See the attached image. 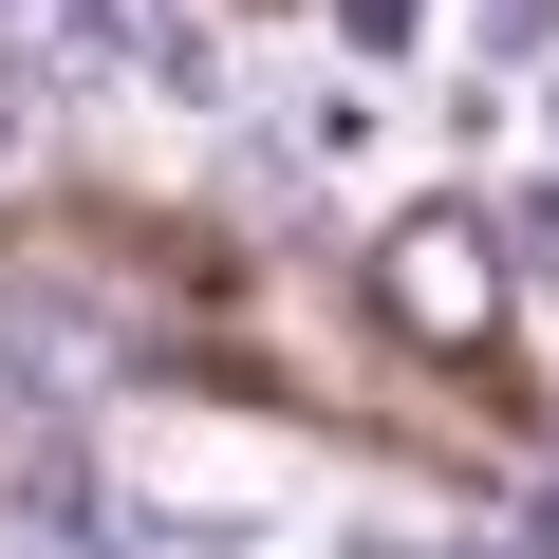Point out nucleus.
I'll return each instance as SVG.
<instances>
[{"label": "nucleus", "mask_w": 559, "mask_h": 559, "mask_svg": "<svg viewBox=\"0 0 559 559\" xmlns=\"http://www.w3.org/2000/svg\"><path fill=\"white\" fill-rule=\"evenodd\" d=\"M373 318H392L411 355H503V224H485V205H392Z\"/></svg>", "instance_id": "obj_1"}, {"label": "nucleus", "mask_w": 559, "mask_h": 559, "mask_svg": "<svg viewBox=\"0 0 559 559\" xmlns=\"http://www.w3.org/2000/svg\"><path fill=\"white\" fill-rule=\"evenodd\" d=\"M280 150H299V168H355V150H373V94H355V75H318V94H299V131H280Z\"/></svg>", "instance_id": "obj_2"}, {"label": "nucleus", "mask_w": 559, "mask_h": 559, "mask_svg": "<svg viewBox=\"0 0 559 559\" xmlns=\"http://www.w3.org/2000/svg\"><path fill=\"white\" fill-rule=\"evenodd\" d=\"M411 38H429V0H336V57H355V75H373V57H411Z\"/></svg>", "instance_id": "obj_3"}, {"label": "nucleus", "mask_w": 559, "mask_h": 559, "mask_svg": "<svg viewBox=\"0 0 559 559\" xmlns=\"http://www.w3.org/2000/svg\"><path fill=\"white\" fill-rule=\"evenodd\" d=\"M522 57H559V0H485V75H522Z\"/></svg>", "instance_id": "obj_4"}, {"label": "nucleus", "mask_w": 559, "mask_h": 559, "mask_svg": "<svg viewBox=\"0 0 559 559\" xmlns=\"http://www.w3.org/2000/svg\"><path fill=\"white\" fill-rule=\"evenodd\" d=\"M429 559H540V522H485V540H429Z\"/></svg>", "instance_id": "obj_5"}, {"label": "nucleus", "mask_w": 559, "mask_h": 559, "mask_svg": "<svg viewBox=\"0 0 559 559\" xmlns=\"http://www.w3.org/2000/svg\"><path fill=\"white\" fill-rule=\"evenodd\" d=\"M0 168H20V94H0Z\"/></svg>", "instance_id": "obj_6"}, {"label": "nucleus", "mask_w": 559, "mask_h": 559, "mask_svg": "<svg viewBox=\"0 0 559 559\" xmlns=\"http://www.w3.org/2000/svg\"><path fill=\"white\" fill-rule=\"evenodd\" d=\"M540 112H559V94H540Z\"/></svg>", "instance_id": "obj_7"}]
</instances>
